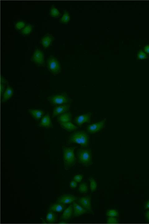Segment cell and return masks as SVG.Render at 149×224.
<instances>
[{
	"mask_svg": "<svg viewBox=\"0 0 149 224\" xmlns=\"http://www.w3.org/2000/svg\"><path fill=\"white\" fill-rule=\"evenodd\" d=\"M69 143L87 147L90 145V136L84 131H77L69 137Z\"/></svg>",
	"mask_w": 149,
	"mask_h": 224,
	"instance_id": "obj_1",
	"label": "cell"
},
{
	"mask_svg": "<svg viewBox=\"0 0 149 224\" xmlns=\"http://www.w3.org/2000/svg\"><path fill=\"white\" fill-rule=\"evenodd\" d=\"M63 162L65 170H69L76 163V157L73 147H65L63 149Z\"/></svg>",
	"mask_w": 149,
	"mask_h": 224,
	"instance_id": "obj_2",
	"label": "cell"
},
{
	"mask_svg": "<svg viewBox=\"0 0 149 224\" xmlns=\"http://www.w3.org/2000/svg\"><path fill=\"white\" fill-rule=\"evenodd\" d=\"M79 163L84 166H90L92 163V153L89 149H79L77 153Z\"/></svg>",
	"mask_w": 149,
	"mask_h": 224,
	"instance_id": "obj_3",
	"label": "cell"
},
{
	"mask_svg": "<svg viewBox=\"0 0 149 224\" xmlns=\"http://www.w3.org/2000/svg\"><path fill=\"white\" fill-rule=\"evenodd\" d=\"M48 101L53 105H68L72 99L69 98L66 93H60L52 95L48 98Z\"/></svg>",
	"mask_w": 149,
	"mask_h": 224,
	"instance_id": "obj_4",
	"label": "cell"
},
{
	"mask_svg": "<svg viewBox=\"0 0 149 224\" xmlns=\"http://www.w3.org/2000/svg\"><path fill=\"white\" fill-rule=\"evenodd\" d=\"M47 67L50 73L54 75H57L62 71V66L59 61L53 56H50L47 60Z\"/></svg>",
	"mask_w": 149,
	"mask_h": 224,
	"instance_id": "obj_5",
	"label": "cell"
},
{
	"mask_svg": "<svg viewBox=\"0 0 149 224\" xmlns=\"http://www.w3.org/2000/svg\"><path fill=\"white\" fill-rule=\"evenodd\" d=\"M31 61L34 62L37 66H40V67L44 66V64H45V57H44V51L38 49V48H37L36 50L33 51Z\"/></svg>",
	"mask_w": 149,
	"mask_h": 224,
	"instance_id": "obj_6",
	"label": "cell"
},
{
	"mask_svg": "<svg viewBox=\"0 0 149 224\" xmlns=\"http://www.w3.org/2000/svg\"><path fill=\"white\" fill-rule=\"evenodd\" d=\"M105 123H106V119H103L101 122H98V123H93V124H91L89 125L86 127L87 131L90 133V134H96L98 133L99 131H101L105 127Z\"/></svg>",
	"mask_w": 149,
	"mask_h": 224,
	"instance_id": "obj_7",
	"label": "cell"
},
{
	"mask_svg": "<svg viewBox=\"0 0 149 224\" xmlns=\"http://www.w3.org/2000/svg\"><path fill=\"white\" fill-rule=\"evenodd\" d=\"M91 113H85V114H83V115H79V116H76L75 119H74V122L78 125V127L82 126V125H84L85 123H90L91 122Z\"/></svg>",
	"mask_w": 149,
	"mask_h": 224,
	"instance_id": "obj_8",
	"label": "cell"
},
{
	"mask_svg": "<svg viewBox=\"0 0 149 224\" xmlns=\"http://www.w3.org/2000/svg\"><path fill=\"white\" fill-rule=\"evenodd\" d=\"M70 106L69 105H57L55 108H54L53 110V114L52 116L53 117H56V116H61L62 114L63 113H66V112H68V110H70Z\"/></svg>",
	"mask_w": 149,
	"mask_h": 224,
	"instance_id": "obj_9",
	"label": "cell"
},
{
	"mask_svg": "<svg viewBox=\"0 0 149 224\" xmlns=\"http://www.w3.org/2000/svg\"><path fill=\"white\" fill-rule=\"evenodd\" d=\"M73 216L75 217H79L83 216L84 214L88 213V210H85L83 206L81 205L80 204H78L77 202L73 203Z\"/></svg>",
	"mask_w": 149,
	"mask_h": 224,
	"instance_id": "obj_10",
	"label": "cell"
},
{
	"mask_svg": "<svg viewBox=\"0 0 149 224\" xmlns=\"http://www.w3.org/2000/svg\"><path fill=\"white\" fill-rule=\"evenodd\" d=\"M77 200V198L75 196L72 195V194H63V195L60 196L57 199L59 203H62L63 205H70L75 202Z\"/></svg>",
	"mask_w": 149,
	"mask_h": 224,
	"instance_id": "obj_11",
	"label": "cell"
},
{
	"mask_svg": "<svg viewBox=\"0 0 149 224\" xmlns=\"http://www.w3.org/2000/svg\"><path fill=\"white\" fill-rule=\"evenodd\" d=\"M54 40H55L54 36H53L51 33H47V34H45L44 36H43V38L40 40V43L44 46V48L47 49V48H49V47L52 45Z\"/></svg>",
	"mask_w": 149,
	"mask_h": 224,
	"instance_id": "obj_12",
	"label": "cell"
},
{
	"mask_svg": "<svg viewBox=\"0 0 149 224\" xmlns=\"http://www.w3.org/2000/svg\"><path fill=\"white\" fill-rule=\"evenodd\" d=\"M38 126H39L40 127H44V128H52V127H53V124H52V122H51L50 116L48 113L46 115H44V117L40 120V123L39 124H38Z\"/></svg>",
	"mask_w": 149,
	"mask_h": 224,
	"instance_id": "obj_13",
	"label": "cell"
},
{
	"mask_svg": "<svg viewBox=\"0 0 149 224\" xmlns=\"http://www.w3.org/2000/svg\"><path fill=\"white\" fill-rule=\"evenodd\" d=\"M79 202L85 210H88V212H91L92 211L91 197H82V198H79Z\"/></svg>",
	"mask_w": 149,
	"mask_h": 224,
	"instance_id": "obj_14",
	"label": "cell"
},
{
	"mask_svg": "<svg viewBox=\"0 0 149 224\" xmlns=\"http://www.w3.org/2000/svg\"><path fill=\"white\" fill-rule=\"evenodd\" d=\"M28 112L36 121H39L44 117V111L43 110H38V109H29Z\"/></svg>",
	"mask_w": 149,
	"mask_h": 224,
	"instance_id": "obj_15",
	"label": "cell"
},
{
	"mask_svg": "<svg viewBox=\"0 0 149 224\" xmlns=\"http://www.w3.org/2000/svg\"><path fill=\"white\" fill-rule=\"evenodd\" d=\"M14 94V90L13 88L10 87V86H8L6 90L4 93V94L2 95V103H5L7 102L8 100H10L11 98V97L13 96Z\"/></svg>",
	"mask_w": 149,
	"mask_h": 224,
	"instance_id": "obj_16",
	"label": "cell"
},
{
	"mask_svg": "<svg viewBox=\"0 0 149 224\" xmlns=\"http://www.w3.org/2000/svg\"><path fill=\"white\" fill-rule=\"evenodd\" d=\"M65 210V205H63L62 203H55V204H53L50 206L49 208V210L50 211H53L55 213H60L62 212L63 210Z\"/></svg>",
	"mask_w": 149,
	"mask_h": 224,
	"instance_id": "obj_17",
	"label": "cell"
},
{
	"mask_svg": "<svg viewBox=\"0 0 149 224\" xmlns=\"http://www.w3.org/2000/svg\"><path fill=\"white\" fill-rule=\"evenodd\" d=\"M72 120H73V116H72V114L69 113V112L63 113L61 116H59L58 117H57V122H58L60 124H61V123H68V122H71Z\"/></svg>",
	"mask_w": 149,
	"mask_h": 224,
	"instance_id": "obj_18",
	"label": "cell"
},
{
	"mask_svg": "<svg viewBox=\"0 0 149 224\" xmlns=\"http://www.w3.org/2000/svg\"><path fill=\"white\" fill-rule=\"evenodd\" d=\"M73 216V206L70 205L64 210V212L62 214V219L64 221H68L71 217Z\"/></svg>",
	"mask_w": 149,
	"mask_h": 224,
	"instance_id": "obj_19",
	"label": "cell"
},
{
	"mask_svg": "<svg viewBox=\"0 0 149 224\" xmlns=\"http://www.w3.org/2000/svg\"><path fill=\"white\" fill-rule=\"evenodd\" d=\"M56 222V215L53 211H49L45 216V220H43V222L47 223H55Z\"/></svg>",
	"mask_w": 149,
	"mask_h": 224,
	"instance_id": "obj_20",
	"label": "cell"
},
{
	"mask_svg": "<svg viewBox=\"0 0 149 224\" xmlns=\"http://www.w3.org/2000/svg\"><path fill=\"white\" fill-rule=\"evenodd\" d=\"M61 127H62L63 129L67 131V132H73V131L76 130L77 127H78V126H76V125H75L74 123H72V122L61 123Z\"/></svg>",
	"mask_w": 149,
	"mask_h": 224,
	"instance_id": "obj_21",
	"label": "cell"
},
{
	"mask_svg": "<svg viewBox=\"0 0 149 224\" xmlns=\"http://www.w3.org/2000/svg\"><path fill=\"white\" fill-rule=\"evenodd\" d=\"M71 20V16H70L69 12L67 11H64V13L62 15V17L60 19V23H62V24H67L68 22H70Z\"/></svg>",
	"mask_w": 149,
	"mask_h": 224,
	"instance_id": "obj_22",
	"label": "cell"
},
{
	"mask_svg": "<svg viewBox=\"0 0 149 224\" xmlns=\"http://www.w3.org/2000/svg\"><path fill=\"white\" fill-rule=\"evenodd\" d=\"M50 15L53 18H59L61 16V12L55 5H52L50 8Z\"/></svg>",
	"mask_w": 149,
	"mask_h": 224,
	"instance_id": "obj_23",
	"label": "cell"
},
{
	"mask_svg": "<svg viewBox=\"0 0 149 224\" xmlns=\"http://www.w3.org/2000/svg\"><path fill=\"white\" fill-rule=\"evenodd\" d=\"M33 29V26L32 25V24H26V26L23 28V30L21 31V33H22V35H24V36L29 35L30 33H32Z\"/></svg>",
	"mask_w": 149,
	"mask_h": 224,
	"instance_id": "obj_24",
	"label": "cell"
},
{
	"mask_svg": "<svg viewBox=\"0 0 149 224\" xmlns=\"http://www.w3.org/2000/svg\"><path fill=\"white\" fill-rule=\"evenodd\" d=\"M0 80H1V83H0V91H1V92H0V93H1V95H3L4 92H5V90H6L5 87H6V84H8V82L7 80L4 79L3 76H1Z\"/></svg>",
	"mask_w": 149,
	"mask_h": 224,
	"instance_id": "obj_25",
	"label": "cell"
},
{
	"mask_svg": "<svg viewBox=\"0 0 149 224\" xmlns=\"http://www.w3.org/2000/svg\"><path fill=\"white\" fill-rule=\"evenodd\" d=\"M89 181H90V188H91V191L92 192H94L96 189H97V182L95 180L94 178L90 177L89 178Z\"/></svg>",
	"mask_w": 149,
	"mask_h": 224,
	"instance_id": "obj_26",
	"label": "cell"
},
{
	"mask_svg": "<svg viewBox=\"0 0 149 224\" xmlns=\"http://www.w3.org/2000/svg\"><path fill=\"white\" fill-rule=\"evenodd\" d=\"M26 26V22L24 21H18V22H15L14 27H15V28L17 31H22Z\"/></svg>",
	"mask_w": 149,
	"mask_h": 224,
	"instance_id": "obj_27",
	"label": "cell"
},
{
	"mask_svg": "<svg viewBox=\"0 0 149 224\" xmlns=\"http://www.w3.org/2000/svg\"><path fill=\"white\" fill-rule=\"evenodd\" d=\"M136 58H138L139 60H146L148 58V55L143 50H139L136 54Z\"/></svg>",
	"mask_w": 149,
	"mask_h": 224,
	"instance_id": "obj_28",
	"label": "cell"
},
{
	"mask_svg": "<svg viewBox=\"0 0 149 224\" xmlns=\"http://www.w3.org/2000/svg\"><path fill=\"white\" fill-rule=\"evenodd\" d=\"M79 192L80 193H83V194H86L88 192V186L86 183L84 182H82L80 183V185L79 186Z\"/></svg>",
	"mask_w": 149,
	"mask_h": 224,
	"instance_id": "obj_29",
	"label": "cell"
},
{
	"mask_svg": "<svg viewBox=\"0 0 149 224\" xmlns=\"http://www.w3.org/2000/svg\"><path fill=\"white\" fill-rule=\"evenodd\" d=\"M107 217H118L119 216V211L117 210H114V209H111V210H108L107 211Z\"/></svg>",
	"mask_w": 149,
	"mask_h": 224,
	"instance_id": "obj_30",
	"label": "cell"
},
{
	"mask_svg": "<svg viewBox=\"0 0 149 224\" xmlns=\"http://www.w3.org/2000/svg\"><path fill=\"white\" fill-rule=\"evenodd\" d=\"M107 222L109 224H115V223H119V221H118V219H117V217H107Z\"/></svg>",
	"mask_w": 149,
	"mask_h": 224,
	"instance_id": "obj_31",
	"label": "cell"
},
{
	"mask_svg": "<svg viewBox=\"0 0 149 224\" xmlns=\"http://www.w3.org/2000/svg\"><path fill=\"white\" fill-rule=\"evenodd\" d=\"M83 178H84L83 174H75V175L73 176V180L79 183V182H81V181H83Z\"/></svg>",
	"mask_w": 149,
	"mask_h": 224,
	"instance_id": "obj_32",
	"label": "cell"
},
{
	"mask_svg": "<svg viewBox=\"0 0 149 224\" xmlns=\"http://www.w3.org/2000/svg\"><path fill=\"white\" fill-rule=\"evenodd\" d=\"M69 187L71 189H75L76 187H78V182L74 181V180H73V181L70 182Z\"/></svg>",
	"mask_w": 149,
	"mask_h": 224,
	"instance_id": "obj_33",
	"label": "cell"
},
{
	"mask_svg": "<svg viewBox=\"0 0 149 224\" xmlns=\"http://www.w3.org/2000/svg\"><path fill=\"white\" fill-rule=\"evenodd\" d=\"M143 51H145L147 55H149V45H146L143 47Z\"/></svg>",
	"mask_w": 149,
	"mask_h": 224,
	"instance_id": "obj_34",
	"label": "cell"
},
{
	"mask_svg": "<svg viewBox=\"0 0 149 224\" xmlns=\"http://www.w3.org/2000/svg\"><path fill=\"white\" fill-rule=\"evenodd\" d=\"M144 209L145 210H149V199L147 201V203L145 204V205H144Z\"/></svg>",
	"mask_w": 149,
	"mask_h": 224,
	"instance_id": "obj_35",
	"label": "cell"
},
{
	"mask_svg": "<svg viewBox=\"0 0 149 224\" xmlns=\"http://www.w3.org/2000/svg\"><path fill=\"white\" fill-rule=\"evenodd\" d=\"M145 217H146V220L149 222V210L145 213Z\"/></svg>",
	"mask_w": 149,
	"mask_h": 224,
	"instance_id": "obj_36",
	"label": "cell"
}]
</instances>
